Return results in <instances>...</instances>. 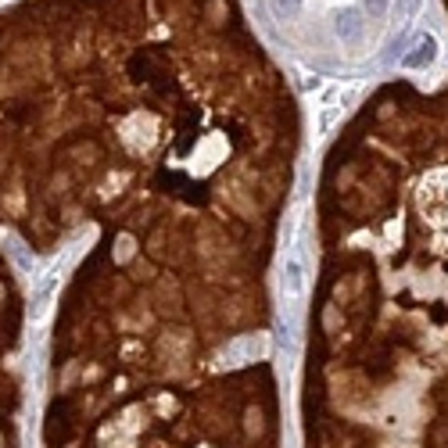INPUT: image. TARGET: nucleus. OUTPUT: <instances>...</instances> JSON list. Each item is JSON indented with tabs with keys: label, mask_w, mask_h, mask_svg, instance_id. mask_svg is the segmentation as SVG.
<instances>
[{
	"label": "nucleus",
	"mask_w": 448,
	"mask_h": 448,
	"mask_svg": "<svg viewBox=\"0 0 448 448\" xmlns=\"http://www.w3.org/2000/svg\"><path fill=\"white\" fill-rule=\"evenodd\" d=\"M366 8H370L373 14H380L384 8H388V0H366Z\"/></svg>",
	"instance_id": "39448f33"
},
{
	"label": "nucleus",
	"mask_w": 448,
	"mask_h": 448,
	"mask_svg": "<svg viewBox=\"0 0 448 448\" xmlns=\"http://www.w3.org/2000/svg\"><path fill=\"white\" fill-rule=\"evenodd\" d=\"M434 58H438L434 36H420V40H416V51L405 54V65H409V69H423V65H430Z\"/></svg>",
	"instance_id": "f03ea898"
},
{
	"label": "nucleus",
	"mask_w": 448,
	"mask_h": 448,
	"mask_svg": "<svg viewBox=\"0 0 448 448\" xmlns=\"http://www.w3.org/2000/svg\"><path fill=\"white\" fill-rule=\"evenodd\" d=\"M301 291H305L301 262H298V259H287V262H283V294L291 298V301H298V298H301Z\"/></svg>",
	"instance_id": "f257e3e1"
},
{
	"label": "nucleus",
	"mask_w": 448,
	"mask_h": 448,
	"mask_svg": "<svg viewBox=\"0 0 448 448\" xmlns=\"http://www.w3.org/2000/svg\"><path fill=\"white\" fill-rule=\"evenodd\" d=\"M276 8H280V11H287V14H294V11L301 8V0H276Z\"/></svg>",
	"instance_id": "20e7f679"
},
{
	"label": "nucleus",
	"mask_w": 448,
	"mask_h": 448,
	"mask_svg": "<svg viewBox=\"0 0 448 448\" xmlns=\"http://www.w3.org/2000/svg\"><path fill=\"white\" fill-rule=\"evenodd\" d=\"M333 25H338V33H341L344 40H355V36L362 33V14H359L355 8H341L338 19H333Z\"/></svg>",
	"instance_id": "7ed1b4c3"
}]
</instances>
